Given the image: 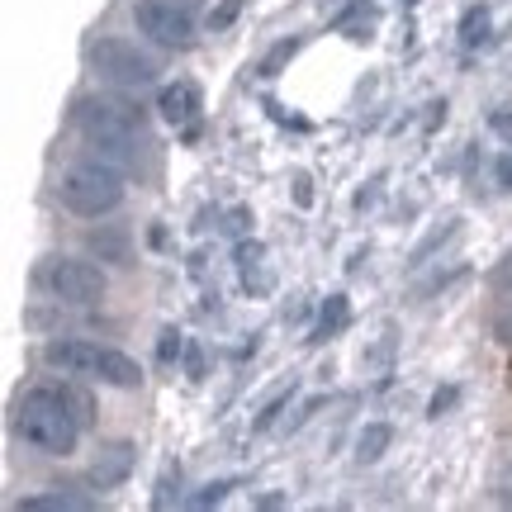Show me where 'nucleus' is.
Segmentation results:
<instances>
[{"mask_svg": "<svg viewBox=\"0 0 512 512\" xmlns=\"http://www.w3.org/2000/svg\"><path fill=\"white\" fill-rule=\"evenodd\" d=\"M72 124L95 157H105L114 166H133L138 152H143V119L128 110V105H119V100L81 95L72 105Z\"/></svg>", "mask_w": 512, "mask_h": 512, "instance_id": "f257e3e1", "label": "nucleus"}, {"mask_svg": "<svg viewBox=\"0 0 512 512\" xmlns=\"http://www.w3.org/2000/svg\"><path fill=\"white\" fill-rule=\"evenodd\" d=\"M81 422L76 413L67 408V399L57 394V384H38L29 394H19L15 399V437L24 446H34L43 456H72L76 441H81Z\"/></svg>", "mask_w": 512, "mask_h": 512, "instance_id": "f03ea898", "label": "nucleus"}, {"mask_svg": "<svg viewBox=\"0 0 512 512\" xmlns=\"http://www.w3.org/2000/svg\"><path fill=\"white\" fill-rule=\"evenodd\" d=\"M43 361L53 370H67V375L105 384V389H138V384H143V370H138L133 356H124L119 347L86 342V337H57V342H48V347H43Z\"/></svg>", "mask_w": 512, "mask_h": 512, "instance_id": "7ed1b4c3", "label": "nucleus"}, {"mask_svg": "<svg viewBox=\"0 0 512 512\" xmlns=\"http://www.w3.org/2000/svg\"><path fill=\"white\" fill-rule=\"evenodd\" d=\"M57 200L72 209L76 219H105L124 204V171L105 157L95 162H72L57 181Z\"/></svg>", "mask_w": 512, "mask_h": 512, "instance_id": "20e7f679", "label": "nucleus"}, {"mask_svg": "<svg viewBox=\"0 0 512 512\" xmlns=\"http://www.w3.org/2000/svg\"><path fill=\"white\" fill-rule=\"evenodd\" d=\"M34 285L48 299L67 304V309H95L105 299V290H110L105 271L91 266V261H81V256H43L34 271Z\"/></svg>", "mask_w": 512, "mask_h": 512, "instance_id": "39448f33", "label": "nucleus"}, {"mask_svg": "<svg viewBox=\"0 0 512 512\" xmlns=\"http://www.w3.org/2000/svg\"><path fill=\"white\" fill-rule=\"evenodd\" d=\"M86 62L105 86H119V91H147V86H157V72H162L157 57H147L128 38H95L86 48Z\"/></svg>", "mask_w": 512, "mask_h": 512, "instance_id": "423d86ee", "label": "nucleus"}, {"mask_svg": "<svg viewBox=\"0 0 512 512\" xmlns=\"http://www.w3.org/2000/svg\"><path fill=\"white\" fill-rule=\"evenodd\" d=\"M133 24H138V34L152 38L157 48H195V10L185 5V0H138L133 5Z\"/></svg>", "mask_w": 512, "mask_h": 512, "instance_id": "0eeeda50", "label": "nucleus"}, {"mask_svg": "<svg viewBox=\"0 0 512 512\" xmlns=\"http://www.w3.org/2000/svg\"><path fill=\"white\" fill-rule=\"evenodd\" d=\"M133 460H138L133 441H110V446H100V456H95V465H91V484L95 489H119L128 479V470H133Z\"/></svg>", "mask_w": 512, "mask_h": 512, "instance_id": "6e6552de", "label": "nucleus"}, {"mask_svg": "<svg viewBox=\"0 0 512 512\" xmlns=\"http://www.w3.org/2000/svg\"><path fill=\"white\" fill-rule=\"evenodd\" d=\"M200 105L204 100H200V86H195V81H171V86H162V95H157L162 119L176 128L195 124V119H200Z\"/></svg>", "mask_w": 512, "mask_h": 512, "instance_id": "1a4fd4ad", "label": "nucleus"}, {"mask_svg": "<svg viewBox=\"0 0 512 512\" xmlns=\"http://www.w3.org/2000/svg\"><path fill=\"white\" fill-rule=\"evenodd\" d=\"M95 508V498L86 494H34V498H24L19 503V512H91Z\"/></svg>", "mask_w": 512, "mask_h": 512, "instance_id": "9d476101", "label": "nucleus"}, {"mask_svg": "<svg viewBox=\"0 0 512 512\" xmlns=\"http://www.w3.org/2000/svg\"><path fill=\"white\" fill-rule=\"evenodd\" d=\"M389 441H394V427H389V422H370L366 432L356 437V460H361V465H375V460L389 451Z\"/></svg>", "mask_w": 512, "mask_h": 512, "instance_id": "9b49d317", "label": "nucleus"}, {"mask_svg": "<svg viewBox=\"0 0 512 512\" xmlns=\"http://www.w3.org/2000/svg\"><path fill=\"white\" fill-rule=\"evenodd\" d=\"M484 38H489V10H484V5H470L465 19H460V43H465V48H479Z\"/></svg>", "mask_w": 512, "mask_h": 512, "instance_id": "f8f14e48", "label": "nucleus"}, {"mask_svg": "<svg viewBox=\"0 0 512 512\" xmlns=\"http://www.w3.org/2000/svg\"><path fill=\"white\" fill-rule=\"evenodd\" d=\"M342 323H347V294H332L328 309H323V323L313 332V342H328L332 332H342Z\"/></svg>", "mask_w": 512, "mask_h": 512, "instance_id": "ddd939ff", "label": "nucleus"}, {"mask_svg": "<svg viewBox=\"0 0 512 512\" xmlns=\"http://www.w3.org/2000/svg\"><path fill=\"white\" fill-rule=\"evenodd\" d=\"M57 394L67 399V408L76 413V422H81V427H91V422H95V403L86 399V394H81L76 384H57Z\"/></svg>", "mask_w": 512, "mask_h": 512, "instance_id": "4468645a", "label": "nucleus"}, {"mask_svg": "<svg viewBox=\"0 0 512 512\" xmlns=\"http://www.w3.org/2000/svg\"><path fill=\"white\" fill-rule=\"evenodd\" d=\"M294 48H299V43H280V48H275V53L266 57V62H261V72H266V76H275V67H280V62H285V57H290Z\"/></svg>", "mask_w": 512, "mask_h": 512, "instance_id": "2eb2a0df", "label": "nucleus"}, {"mask_svg": "<svg viewBox=\"0 0 512 512\" xmlns=\"http://www.w3.org/2000/svg\"><path fill=\"white\" fill-rule=\"evenodd\" d=\"M498 185H503V190H512V157H503V162H498Z\"/></svg>", "mask_w": 512, "mask_h": 512, "instance_id": "dca6fc26", "label": "nucleus"}, {"mask_svg": "<svg viewBox=\"0 0 512 512\" xmlns=\"http://www.w3.org/2000/svg\"><path fill=\"white\" fill-rule=\"evenodd\" d=\"M494 128H498V133H508V138H512V114H494Z\"/></svg>", "mask_w": 512, "mask_h": 512, "instance_id": "f3484780", "label": "nucleus"}]
</instances>
